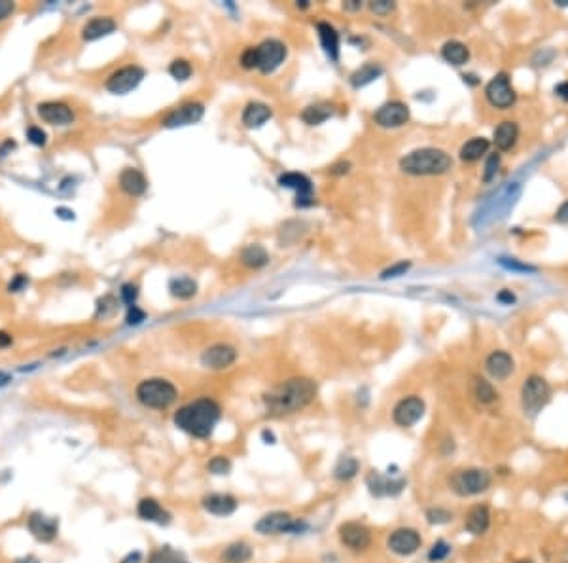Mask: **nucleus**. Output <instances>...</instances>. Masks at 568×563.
<instances>
[{
  "label": "nucleus",
  "instance_id": "11",
  "mask_svg": "<svg viewBox=\"0 0 568 563\" xmlns=\"http://www.w3.org/2000/svg\"><path fill=\"white\" fill-rule=\"evenodd\" d=\"M366 488L373 497L383 499V497H398L405 489V480L400 476H391L379 470H371L366 476Z\"/></svg>",
  "mask_w": 568,
  "mask_h": 563
},
{
  "label": "nucleus",
  "instance_id": "53",
  "mask_svg": "<svg viewBox=\"0 0 568 563\" xmlns=\"http://www.w3.org/2000/svg\"><path fill=\"white\" fill-rule=\"evenodd\" d=\"M25 285H27V277H23V275H17L14 281L10 283V290H12V292H17V290L23 289Z\"/></svg>",
  "mask_w": 568,
  "mask_h": 563
},
{
  "label": "nucleus",
  "instance_id": "55",
  "mask_svg": "<svg viewBox=\"0 0 568 563\" xmlns=\"http://www.w3.org/2000/svg\"><path fill=\"white\" fill-rule=\"evenodd\" d=\"M122 563H143V556H140V552H131L129 556L122 560Z\"/></svg>",
  "mask_w": 568,
  "mask_h": 563
},
{
  "label": "nucleus",
  "instance_id": "50",
  "mask_svg": "<svg viewBox=\"0 0 568 563\" xmlns=\"http://www.w3.org/2000/svg\"><path fill=\"white\" fill-rule=\"evenodd\" d=\"M407 269H409V262H400L396 266H392L387 271H383V279H387V277H398V275L405 273Z\"/></svg>",
  "mask_w": 568,
  "mask_h": 563
},
{
  "label": "nucleus",
  "instance_id": "26",
  "mask_svg": "<svg viewBox=\"0 0 568 563\" xmlns=\"http://www.w3.org/2000/svg\"><path fill=\"white\" fill-rule=\"evenodd\" d=\"M120 188L129 196H143L148 188V180L135 167H127L120 175Z\"/></svg>",
  "mask_w": 568,
  "mask_h": 563
},
{
  "label": "nucleus",
  "instance_id": "45",
  "mask_svg": "<svg viewBox=\"0 0 568 563\" xmlns=\"http://www.w3.org/2000/svg\"><path fill=\"white\" fill-rule=\"evenodd\" d=\"M27 138L31 141V143H33V145H36V146L46 145V133L42 131V127H36V125L29 127V129H27Z\"/></svg>",
  "mask_w": 568,
  "mask_h": 563
},
{
  "label": "nucleus",
  "instance_id": "1",
  "mask_svg": "<svg viewBox=\"0 0 568 563\" xmlns=\"http://www.w3.org/2000/svg\"><path fill=\"white\" fill-rule=\"evenodd\" d=\"M316 397V383L309 378H290L282 381L263 397L269 415L282 418L307 408Z\"/></svg>",
  "mask_w": 568,
  "mask_h": 563
},
{
  "label": "nucleus",
  "instance_id": "24",
  "mask_svg": "<svg viewBox=\"0 0 568 563\" xmlns=\"http://www.w3.org/2000/svg\"><path fill=\"white\" fill-rule=\"evenodd\" d=\"M29 531L33 535L42 541V543H51L55 537H57V529H59V523L55 518H46L40 512H35V514L29 518Z\"/></svg>",
  "mask_w": 568,
  "mask_h": 563
},
{
  "label": "nucleus",
  "instance_id": "37",
  "mask_svg": "<svg viewBox=\"0 0 568 563\" xmlns=\"http://www.w3.org/2000/svg\"><path fill=\"white\" fill-rule=\"evenodd\" d=\"M332 112L334 110L328 104H313V106H307V109L303 110L302 120L309 125H318L322 122H326L332 116Z\"/></svg>",
  "mask_w": 568,
  "mask_h": 563
},
{
  "label": "nucleus",
  "instance_id": "18",
  "mask_svg": "<svg viewBox=\"0 0 568 563\" xmlns=\"http://www.w3.org/2000/svg\"><path fill=\"white\" fill-rule=\"evenodd\" d=\"M373 120L381 127H400L409 120V109H407V104L400 103V101H391L377 110L373 114Z\"/></svg>",
  "mask_w": 568,
  "mask_h": 563
},
{
  "label": "nucleus",
  "instance_id": "20",
  "mask_svg": "<svg viewBox=\"0 0 568 563\" xmlns=\"http://www.w3.org/2000/svg\"><path fill=\"white\" fill-rule=\"evenodd\" d=\"M203 104L201 103H186L178 109L171 110L163 120L165 127H182V125H192L203 118Z\"/></svg>",
  "mask_w": 568,
  "mask_h": 563
},
{
  "label": "nucleus",
  "instance_id": "12",
  "mask_svg": "<svg viewBox=\"0 0 568 563\" xmlns=\"http://www.w3.org/2000/svg\"><path fill=\"white\" fill-rule=\"evenodd\" d=\"M144 78V70L137 65H127V67H122L116 72H112L106 80V90L114 95H125L137 88L138 84L143 82Z\"/></svg>",
  "mask_w": 568,
  "mask_h": 563
},
{
  "label": "nucleus",
  "instance_id": "44",
  "mask_svg": "<svg viewBox=\"0 0 568 563\" xmlns=\"http://www.w3.org/2000/svg\"><path fill=\"white\" fill-rule=\"evenodd\" d=\"M498 167H500V156L498 154H491V156L487 158L485 173H483V179H485V182L493 180V177L496 175V171H498Z\"/></svg>",
  "mask_w": 568,
  "mask_h": 563
},
{
  "label": "nucleus",
  "instance_id": "9",
  "mask_svg": "<svg viewBox=\"0 0 568 563\" xmlns=\"http://www.w3.org/2000/svg\"><path fill=\"white\" fill-rule=\"evenodd\" d=\"M337 535H339V543L350 552L360 554L371 546V529L362 522H356V520H349V522H343L337 529Z\"/></svg>",
  "mask_w": 568,
  "mask_h": 563
},
{
  "label": "nucleus",
  "instance_id": "51",
  "mask_svg": "<svg viewBox=\"0 0 568 563\" xmlns=\"http://www.w3.org/2000/svg\"><path fill=\"white\" fill-rule=\"evenodd\" d=\"M15 4L12 0H0V21L8 19L10 15L14 14Z\"/></svg>",
  "mask_w": 568,
  "mask_h": 563
},
{
  "label": "nucleus",
  "instance_id": "13",
  "mask_svg": "<svg viewBox=\"0 0 568 563\" xmlns=\"http://www.w3.org/2000/svg\"><path fill=\"white\" fill-rule=\"evenodd\" d=\"M286 57V46L279 40L261 42L256 48V69H260L263 74L273 72L281 67V63Z\"/></svg>",
  "mask_w": 568,
  "mask_h": 563
},
{
  "label": "nucleus",
  "instance_id": "54",
  "mask_svg": "<svg viewBox=\"0 0 568 563\" xmlns=\"http://www.w3.org/2000/svg\"><path fill=\"white\" fill-rule=\"evenodd\" d=\"M555 93L561 97L562 101H568V82H561L555 88Z\"/></svg>",
  "mask_w": 568,
  "mask_h": 563
},
{
  "label": "nucleus",
  "instance_id": "15",
  "mask_svg": "<svg viewBox=\"0 0 568 563\" xmlns=\"http://www.w3.org/2000/svg\"><path fill=\"white\" fill-rule=\"evenodd\" d=\"M201 507L206 514L216 516V518H227L237 512L239 509V499L232 493H209L201 499Z\"/></svg>",
  "mask_w": 568,
  "mask_h": 563
},
{
  "label": "nucleus",
  "instance_id": "60",
  "mask_svg": "<svg viewBox=\"0 0 568 563\" xmlns=\"http://www.w3.org/2000/svg\"><path fill=\"white\" fill-rule=\"evenodd\" d=\"M562 563H568V562H562Z\"/></svg>",
  "mask_w": 568,
  "mask_h": 563
},
{
  "label": "nucleus",
  "instance_id": "35",
  "mask_svg": "<svg viewBox=\"0 0 568 563\" xmlns=\"http://www.w3.org/2000/svg\"><path fill=\"white\" fill-rule=\"evenodd\" d=\"M241 260L245 266L248 268H263L267 262H269V255L266 253V248L260 247V245H248L247 248H243L241 253Z\"/></svg>",
  "mask_w": 568,
  "mask_h": 563
},
{
  "label": "nucleus",
  "instance_id": "43",
  "mask_svg": "<svg viewBox=\"0 0 568 563\" xmlns=\"http://www.w3.org/2000/svg\"><path fill=\"white\" fill-rule=\"evenodd\" d=\"M169 72H171V76L175 78V80L184 82V80H188V78L192 76V65H190L188 61H184V59H177V61L171 63Z\"/></svg>",
  "mask_w": 568,
  "mask_h": 563
},
{
  "label": "nucleus",
  "instance_id": "21",
  "mask_svg": "<svg viewBox=\"0 0 568 563\" xmlns=\"http://www.w3.org/2000/svg\"><path fill=\"white\" fill-rule=\"evenodd\" d=\"M38 116L49 125H70L74 122V112L69 104L48 101L38 104Z\"/></svg>",
  "mask_w": 568,
  "mask_h": 563
},
{
  "label": "nucleus",
  "instance_id": "52",
  "mask_svg": "<svg viewBox=\"0 0 568 563\" xmlns=\"http://www.w3.org/2000/svg\"><path fill=\"white\" fill-rule=\"evenodd\" d=\"M555 220H557V222H561V224H568V201H565V203L557 209Z\"/></svg>",
  "mask_w": 568,
  "mask_h": 563
},
{
  "label": "nucleus",
  "instance_id": "39",
  "mask_svg": "<svg viewBox=\"0 0 568 563\" xmlns=\"http://www.w3.org/2000/svg\"><path fill=\"white\" fill-rule=\"evenodd\" d=\"M453 554V544L447 543L445 539H438L434 541L432 546L426 552V560L430 563H444L449 560V556Z\"/></svg>",
  "mask_w": 568,
  "mask_h": 563
},
{
  "label": "nucleus",
  "instance_id": "34",
  "mask_svg": "<svg viewBox=\"0 0 568 563\" xmlns=\"http://www.w3.org/2000/svg\"><path fill=\"white\" fill-rule=\"evenodd\" d=\"M441 55H444V59L447 63H451V65H457V67H460V65H464L466 61H468V57H470V51H468V48H466L462 42H447L444 48H441Z\"/></svg>",
  "mask_w": 568,
  "mask_h": 563
},
{
  "label": "nucleus",
  "instance_id": "38",
  "mask_svg": "<svg viewBox=\"0 0 568 563\" xmlns=\"http://www.w3.org/2000/svg\"><path fill=\"white\" fill-rule=\"evenodd\" d=\"M169 290L172 296H177L180 300H188L197 292V285L190 277H178V279H172Z\"/></svg>",
  "mask_w": 568,
  "mask_h": 563
},
{
  "label": "nucleus",
  "instance_id": "40",
  "mask_svg": "<svg viewBox=\"0 0 568 563\" xmlns=\"http://www.w3.org/2000/svg\"><path fill=\"white\" fill-rule=\"evenodd\" d=\"M473 397L480 400L481 404H493L498 395L494 391L491 381H487L483 378H476V381H473Z\"/></svg>",
  "mask_w": 568,
  "mask_h": 563
},
{
  "label": "nucleus",
  "instance_id": "19",
  "mask_svg": "<svg viewBox=\"0 0 568 563\" xmlns=\"http://www.w3.org/2000/svg\"><path fill=\"white\" fill-rule=\"evenodd\" d=\"M235 360H237V351H235V347L226 344H216L213 345V347H209V349L203 353V357H201L203 366L211 368V370H224V368H229Z\"/></svg>",
  "mask_w": 568,
  "mask_h": 563
},
{
  "label": "nucleus",
  "instance_id": "16",
  "mask_svg": "<svg viewBox=\"0 0 568 563\" xmlns=\"http://www.w3.org/2000/svg\"><path fill=\"white\" fill-rule=\"evenodd\" d=\"M279 184L282 188H292L295 190V205L307 207L313 203V184L311 180L302 173H284L279 179Z\"/></svg>",
  "mask_w": 568,
  "mask_h": 563
},
{
  "label": "nucleus",
  "instance_id": "48",
  "mask_svg": "<svg viewBox=\"0 0 568 563\" xmlns=\"http://www.w3.org/2000/svg\"><path fill=\"white\" fill-rule=\"evenodd\" d=\"M241 65L245 69H256V48H247L241 55Z\"/></svg>",
  "mask_w": 568,
  "mask_h": 563
},
{
  "label": "nucleus",
  "instance_id": "4",
  "mask_svg": "<svg viewBox=\"0 0 568 563\" xmlns=\"http://www.w3.org/2000/svg\"><path fill=\"white\" fill-rule=\"evenodd\" d=\"M447 486L459 497H478L493 486V473L487 468L468 467L459 468L449 476Z\"/></svg>",
  "mask_w": 568,
  "mask_h": 563
},
{
  "label": "nucleus",
  "instance_id": "3",
  "mask_svg": "<svg viewBox=\"0 0 568 563\" xmlns=\"http://www.w3.org/2000/svg\"><path fill=\"white\" fill-rule=\"evenodd\" d=\"M451 158L449 154L439 148H419L409 152L405 158L400 159L402 171L415 177H425V175H441L447 169H451Z\"/></svg>",
  "mask_w": 568,
  "mask_h": 563
},
{
  "label": "nucleus",
  "instance_id": "46",
  "mask_svg": "<svg viewBox=\"0 0 568 563\" xmlns=\"http://www.w3.org/2000/svg\"><path fill=\"white\" fill-rule=\"evenodd\" d=\"M394 8L396 6H394V2H391V0H375V2H371V10L377 15H389Z\"/></svg>",
  "mask_w": 568,
  "mask_h": 563
},
{
  "label": "nucleus",
  "instance_id": "5",
  "mask_svg": "<svg viewBox=\"0 0 568 563\" xmlns=\"http://www.w3.org/2000/svg\"><path fill=\"white\" fill-rule=\"evenodd\" d=\"M137 400L150 410H167L178 399L177 387L163 378H150L140 381L137 387Z\"/></svg>",
  "mask_w": 568,
  "mask_h": 563
},
{
  "label": "nucleus",
  "instance_id": "47",
  "mask_svg": "<svg viewBox=\"0 0 568 563\" xmlns=\"http://www.w3.org/2000/svg\"><path fill=\"white\" fill-rule=\"evenodd\" d=\"M144 319H146V313H144L143 309H138L137 306H131L129 311H127V317H125L127 324H138L143 323Z\"/></svg>",
  "mask_w": 568,
  "mask_h": 563
},
{
  "label": "nucleus",
  "instance_id": "23",
  "mask_svg": "<svg viewBox=\"0 0 568 563\" xmlns=\"http://www.w3.org/2000/svg\"><path fill=\"white\" fill-rule=\"evenodd\" d=\"M137 514L140 520H144V522L159 523V525L171 522V514H169V512L161 507V502H159L158 499H154V497H144V499L138 501Z\"/></svg>",
  "mask_w": 568,
  "mask_h": 563
},
{
  "label": "nucleus",
  "instance_id": "57",
  "mask_svg": "<svg viewBox=\"0 0 568 563\" xmlns=\"http://www.w3.org/2000/svg\"><path fill=\"white\" fill-rule=\"evenodd\" d=\"M498 300L500 302H506V303H512L515 300V296L512 294V292H500L498 294Z\"/></svg>",
  "mask_w": 568,
  "mask_h": 563
},
{
  "label": "nucleus",
  "instance_id": "27",
  "mask_svg": "<svg viewBox=\"0 0 568 563\" xmlns=\"http://www.w3.org/2000/svg\"><path fill=\"white\" fill-rule=\"evenodd\" d=\"M254 557V548L247 541H235L229 543L226 548L220 552L222 563H250Z\"/></svg>",
  "mask_w": 568,
  "mask_h": 563
},
{
  "label": "nucleus",
  "instance_id": "59",
  "mask_svg": "<svg viewBox=\"0 0 568 563\" xmlns=\"http://www.w3.org/2000/svg\"><path fill=\"white\" fill-rule=\"evenodd\" d=\"M514 563H536L534 560H530V557H523V560H517V562Z\"/></svg>",
  "mask_w": 568,
  "mask_h": 563
},
{
  "label": "nucleus",
  "instance_id": "36",
  "mask_svg": "<svg viewBox=\"0 0 568 563\" xmlns=\"http://www.w3.org/2000/svg\"><path fill=\"white\" fill-rule=\"evenodd\" d=\"M381 72H383V69H381L379 65L368 63V65L360 67V69L356 70V72H352V76H350V82H352L355 88H362V86H366V84L377 80V78L381 76Z\"/></svg>",
  "mask_w": 568,
  "mask_h": 563
},
{
  "label": "nucleus",
  "instance_id": "7",
  "mask_svg": "<svg viewBox=\"0 0 568 563\" xmlns=\"http://www.w3.org/2000/svg\"><path fill=\"white\" fill-rule=\"evenodd\" d=\"M551 400V387L542 376H530L525 379L521 389V406L527 415L540 413Z\"/></svg>",
  "mask_w": 568,
  "mask_h": 563
},
{
  "label": "nucleus",
  "instance_id": "49",
  "mask_svg": "<svg viewBox=\"0 0 568 563\" xmlns=\"http://www.w3.org/2000/svg\"><path fill=\"white\" fill-rule=\"evenodd\" d=\"M137 296H138V292H137V287H135V285H124V287H122V298H124V302L125 303H129V308L131 306H135V300H137Z\"/></svg>",
  "mask_w": 568,
  "mask_h": 563
},
{
  "label": "nucleus",
  "instance_id": "33",
  "mask_svg": "<svg viewBox=\"0 0 568 563\" xmlns=\"http://www.w3.org/2000/svg\"><path fill=\"white\" fill-rule=\"evenodd\" d=\"M148 563H190V560L180 550L165 544V546H159L152 552Z\"/></svg>",
  "mask_w": 568,
  "mask_h": 563
},
{
  "label": "nucleus",
  "instance_id": "17",
  "mask_svg": "<svg viewBox=\"0 0 568 563\" xmlns=\"http://www.w3.org/2000/svg\"><path fill=\"white\" fill-rule=\"evenodd\" d=\"M491 509L485 502H478L470 507V510L464 514V529L466 533H470L473 537L485 535L487 531L491 529Z\"/></svg>",
  "mask_w": 568,
  "mask_h": 563
},
{
  "label": "nucleus",
  "instance_id": "31",
  "mask_svg": "<svg viewBox=\"0 0 568 563\" xmlns=\"http://www.w3.org/2000/svg\"><path fill=\"white\" fill-rule=\"evenodd\" d=\"M318 36H320V44L324 51L336 61L337 55H339V35L336 33V29L328 25V23H318Z\"/></svg>",
  "mask_w": 568,
  "mask_h": 563
},
{
  "label": "nucleus",
  "instance_id": "29",
  "mask_svg": "<svg viewBox=\"0 0 568 563\" xmlns=\"http://www.w3.org/2000/svg\"><path fill=\"white\" fill-rule=\"evenodd\" d=\"M271 109L263 103H250L243 112V124L254 129V127H261L267 120L271 118Z\"/></svg>",
  "mask_w": 568,
  "mask_h": 563
},
{
  "label": "nucleus",
  "instance_id": "41",
  "mask_svg": "<svg viewBox=\"0 0 568 563\" xmlns=\"http://www.w3.org/2000/svg\"><path fill=\"white\" fill-rule=\"evenodd\" d=\"M425 520L430 525H447L455 520V512L445 509V507H430V509H426Z\"/></svg>",
  "mask_w": 568,
  "mask_h": 563
},
{
  "label": "nucleus",
  "instance_id": "10",
  "mask_svg": "<svg viewBox=\"0 0 568 563\" xmlns=\"http://www.w3.org/2000/svg\"><path fill=\"white\" fill-rule=\"evenodd\" d=\"M425 400L417 397V395H409L394 406L392 410V421L402 429H409V427L417 425L419 421L425 415Z\"/></svg>",
  "mask_w": 568,
  "mask_h": 563
},
{
  "label": "nucleus",
  "instance_id": "8",
  "mask_svg": "<svg viewBox=\"0 0 568 563\" xmlns=\"http://www.w3.org/2000/svg\"><path fill=\"white\" fill-rule=\"evenodd\" d=\"M387 548L392 552L394 556L409 557L415 556L419 550L423 548V537L415 528H396L391 531V535L387 537Z\"/></svg>",
  "mask_w": 568,
  "mask_h": 563
},
{
  "label": "nucleus",
  "instance_id": "32",
  "mask_svg": "<svg viewBox=\"0 0 568 563\" xmlns=\"http://www.w3.org/2000/svg\"><path fill=\"white\" fill-rule=\"evenodd\" d=\"M489 150V141L483 137H473L460 148V159L462 161H478L481 156H485Z\"/></svg>",
  "mask_w": 568,
  "mask_h": 563
},
{
  "label": "nucleus",
  "instance_id": "25",
  "mask_svg": "<svg viewBox=\"0 0 568 563\" xmlns=\"http://www.w3.org/2000/svg\"><path fill=\"white\" fill-rule=\"evenodd\" d=\"M116 27H117L116 21L112 19V17H103V15H99V17H93V19H89L88 23L83 25L82 38L88 42L99 40V38H103V36H108L110 33H114Z\"/></svg>",
  "mask_w": 568,
  "mask_h": 563
},
{
  "label": "nucleus",
  "instance_id": "58",
  "mask_svg": "<svg viewBox=\"0 0 568 563\" xmlns=\"http://www.w3.org/2000/svg\"><path fill=\"white\" fill-rule=\"evenodd\" d=\"M261 438H263L266 444H275V442H277V438H275V434L271 433V431H263V433H261Z\"/></svg>",
  "mask_w": 568,
  "mask_h": 563
},
{
  "label": "nucleus",
  "instance_id": "30",
  "mask_svg": "<svg viewBox=\"0 0 568 563\" xmlns=\"http://www.w3.org/2000/svg\"><path fill=\"white\" fill-rule=\"evenodd\" d=\"M358 473H360V461L352 457V455H345V457H339L332 476L337 482H350L355 480Z\"/></svg>",
  "mask_w": 568,
  "mask_h": 563
},
{
  "label": "nucleus",
  "instance_id": "56",
  "mask_svg": "<svg viewBox=\"0 0 568 563\" xmlns=\"http://www.w3.org/2000/svg\"><path fill=\"white\" fill-rule=\"evenodd\" d=\"M10 344H12V336L6 332H0V347H8Z\"/></svg>",
  "mask_w": 568,
  "mask_h": 563
},
{
  "label": "nucleus",
  "instance_id": "14",
  "mask_svg": "<svg viewBox=\"0 0 568 563\" xmlns=\"http://www.w3.org/2000/svg\"><path fill=\"white\" fill-rule=\"evenodd\" d=\"M485 97L496 109H510L515 103V91L506 74H496L487 84Z\"/></svg>",
  "mask_w": 568,
  "mask_h": 563
},
{
  "label": "nucleus",
  "instance_id": "22",
  "mask_svg": "<svg viewBox=\"0 0 568 563\" xmlns=\"http://www.w3.org/2000/svg\"><path fill=\"white\" fill-rule=\"evenodd\" d=\"M515 364L514 358L506 351H493L485 360V370L496 381H504L512 376Z\"/></svg>",
  "mask_w": 568,
  "mask_h": 563
},
{
  "label": "nucleus",
  "instance_id": "2",
  "mask_svg": "<svg viewBox=\"0 0 568 563\" xmlns=\"http://www.w3.org/2000/svg\"><path fill=\"white\" fill-rule=\"evenodd\" d=\"M220 419H222V408L218 402L209 399V397H201V399H195L182 408H178L172 421L186 434H190L193 438L205 440L213 436Z\"/></svg>",
  "mask_w": 568,
  "mask_h": 563
},
{
  "label": "nucleus",
  "instance_id": "6",
  "mask_svg": "<svg viewBox=\"0 0 568 563\" xmlns=\"http://www.w3.org/2000/svg\"><path fill=\"white\" fill-rule=\"evenodd\" d=\"M309 529V523L303 518H295L284 510H273L269 514L261 516L254 523V531L263 537H281V535H302Z\"/></svg>",
  "mask_w": 568,
  "mask_h": 563
},
{
  "label": "nucleus",
  "instance_id": "28",
  "mask_svg": "<svg viewBox=\"0 0 568 563\" xmlns=\"http://www.w3.org/2000/svg\"><path fill=\"white\" fill-rule=\"evenodd\" d=\"M517 137H519V127L515 122H502V124L494 129V145L496 148L502 152L510 150L512 146L517 143Z\"/></svg>",
  "mask_w": 568,
  "mask_h": 563
},
{
  "label": "nucleus",
  "instance_id": "42",
  "mask_svg": "<svg viewBox=\"0 0 568 563\" xmlns=\"http://www.w3.org/2000/svg\"><path fill=\"white\" fill-rule=\"evenodd\" d=\"M233 463L227 455H214L206 463V473L213 474V476H227L232 473Z\"/></svg>",
  "mask_w": 568,
  "mask_h": 563
}]
</instances>
